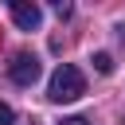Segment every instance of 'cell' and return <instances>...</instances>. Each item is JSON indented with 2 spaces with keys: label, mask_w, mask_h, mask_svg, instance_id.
<instances>
[{
  "label": "cell",
  "mask_w": 125,
  "mask_h": 125,
  "mask_svg": "<svg viewBox=\"0 0 125 125\" xmlns=\"http://www.w3.org/2000/svg\"><path fill=\"white\" fill-rule=\"evenodd\" d=\"M86 94V78H82V70L78 66H70V62H62L55 74H51V86H47V98L51 102H78Z\"/></svg>",
  "instance_id": "obj_1"
},
{
  "label": "cell",
  "mask_w": 125,
  "mask_h": 125,
  "mask_svg": "<svg viewBox=\"0 0 125 125\" xmlns=\"http://www.w3.org/2000/svg\"><path fill=\"white\" fill-rule=\"evenodd\" d=\"M39 74H43V66H39V59H35L31 51H16V55H12V62H8V78H12L16 86H35Z\"/></svg>",
  "instance_id": "obj_2"
},
{
  "label": "cell",
  "mask_w": 125,
  "mask_h": 125,
  "mask_svg": "<svg viewBox=\"0 0 125 125\" xmlns=\"http://www.w3.org/2000/svg\"><path fill=\"white\" fill-rule=\"evenodd\" d=\"M12 20H16V27L35 31V27L43 23V12H39V4H31V0H12Z\"/></svg>",
  "instance_id": "obj_3"
},
{
  "label": "cell",
  "mask_w": 125,
  "mask_h": 125,
  "mask_svg": "<svg viewBox=\"0 0 125 125\" xmlns=\"http://www.w3.org/2000/svg\"><path fill=\"white\" fill-rule=\"evenodd\" d=\"M94 70H98V74H109V70H113V55L98 51V55H94Z\"/></svg>",
  "instance_id": "obj_4"
},
{
  "label": "cell",
  "mask_w": 125,
  "mask_h": 125,
  "mask_svg": "<svg viewBox=\"0 0 125 125\" xmlns=\"http://www.w3.org/2000/svg\"><path fill=\"white\" fill-rule=\"evenodd\" d=\"M12 121H16V113H12V105H4V102H0V125H12Z\"/></svg>",
  "instance_id": "obj_5"
},
{
  "label": "cell",
  "mask_w": 125,
  "mask_h": 125,
  "mask_svg": "<svg viewBox=\"0 0 125 125\" xmlns=\"http://www.w3.org/2000/svg\"><path fill=\"white\" fill-rule=\"evenodd\" d=\"M55 12H59V16H62V20H66V16H70V12H74V8H70V4H62V0H55Z\"/></svg>",
  "instance_id": "obj_6"
},
{
  "label": "cell",
  "mask_w": 125,
  "mask_h": 125,
  "mask_svg": "<svg viewBox=\"0 0 125 125\" xmlns=\"http://www.w3.org/2000/svg\"><path fill=\"white\" fill-rule=\"evenodd\" d=\"M59 125H90V121H86V117H62Z\"/></svg>",
  "instance_id": "obj_7"
},
{
  "label": "cell",
  "mask_w": 125,
  "mask_h": 125,
  "mask_svg": "<svg viewBox=\"0 0 125 125\" xmlns=\"http://www.w3.org/2000/svg\"><path fill=\"white\" fill-rule=\"evenodd\" d=\"M121 39H125V23H121Z\"/></svg>",
  "instance_id": "obj_8"
},
{
  "label": "cell",
  "mask_w": 125,
  "mask_h": 125,
  "mask_svg": "<svg viewBox=\"0 0 125 125\" xmlns=\"http://www.w3.org/2000/svg\"><path fill=\"white\" fill-rule=\"evenodd\" d=\"M121 125H125V121H121Z\"/></svg>",
  "instance_id": "obj_9"
}]
</instances>
